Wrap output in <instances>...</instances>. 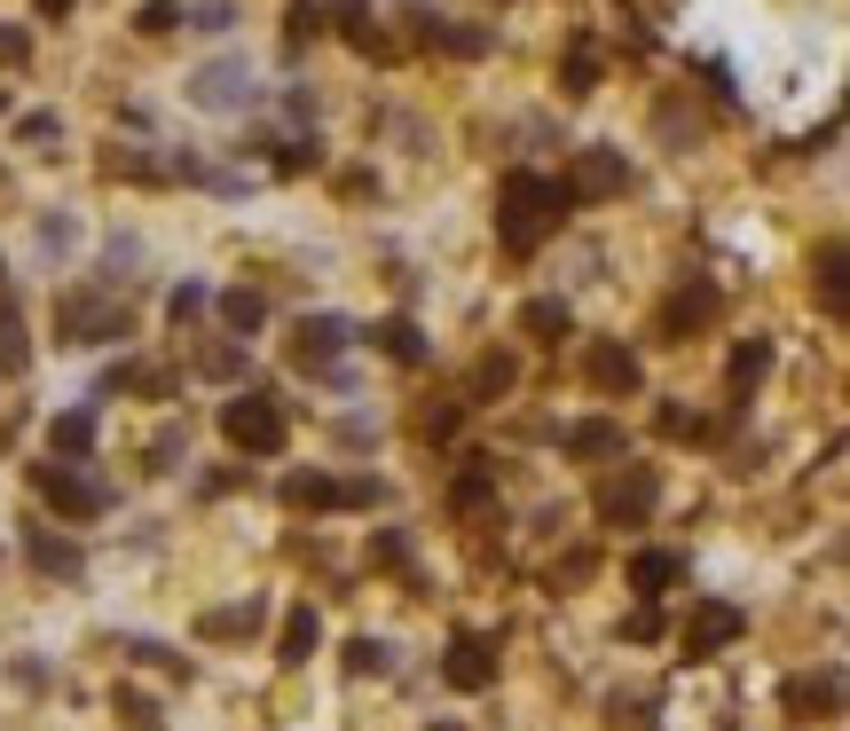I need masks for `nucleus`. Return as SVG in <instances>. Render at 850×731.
<instances>
[{
    "label": "nucleus",
    "instance_id": "obj_15",
    "mask_svg": "<svg viewBox=\"0 0 850 731\" xmlns=\"http://www.w3.org/2000/svg\"><path fill=\"white\" fill-rule=\"evenodd\" d=\"M221 315H229L236 331H261V315H269V307H261V292H229V299H221Z\"/></svg>",
    "mask_w": 850,
    "mask_h": 731
},
{
    "label": "nucleus",
    "instance_id": "obj_17",
    "mask_svg": "<svg viewBox=\"0 0 850 731\" xmlns=\"http://www.w3.org/2000/svg\"><path fill=\"white\" fill-rule=\"evenodd\" d=\"M315 653V613H292V629H284V661H307Z\"/></svg>",
    "mask_w": 850,
    "mask_h": 731
},
{
    "label": "nucleus",
    "instance_id": "obj_20",
    "mask_svg": "<svg viewBox=\"0 0 850 731\" xmlns=\"http://www.w3.org/2000/svg\"><path fill=\"white\" fill-rule=\"evenodd\" d=\"M174 24H182L174 0H150V9H142V32H174Z\"/></svg>",
    "mask_w": 850,
    "mask_h": 731
},
{
    "label": "nucleus",
    "instance_id": "obj_8",
    "mask_svg": "<svg viewBox=\"0 0 850 731\" xmlns=\"http://www.w3.org/2000/svg\"><path fill=\"white\" fill-rule=\"evenodd\" d=\"M63 331L71 338H127V315H103L88 299H63Z\"/></svg>",
    "mask_w": 850,
    "mask_h": 731
},
{
    "label": "nucleus",
    "instance_id": "obj_24",
    "mask_svg": "<svg viewBox=\"0 0 850 731\" xmlns=\"http://www.w3.org/2000/svg\"><path fill=\"white\" fill-rule=\"evenodd\" d=\"M0 111H9V87H0Z\"/></svg>",
    "mask_w": 850,
    "mask_h": 731
},
{
    "label": "nucleus",
    "instance_id": "obj_23",
    "mask_svg": "<svg viewBox=\"0 0 850 731\" xmlns=\"http://www.w3.org/2000/svg\"><path fill=\"white\" fill-rule=\"evenodd\" d=\"M40 9H48V17H63V9H71V0H40Z\"/></svg>",
    "mask_w": 850,
    "mask_h": 731
},
{
    "label": "nucleus",
    "instance_id": "obj_13",
    "mask_svg": "<svg viewBox=\"0 0 850 731\" xmlns=\"http://www.w3.org/2000/svg\"><path fill=\"white\" fill-rule=\"evenodd\" d=\"M88 440H95V417H88V409H71V417H55V448H63V456H79V448H88Z\"/></svg>",
    "mask_w": 850,
    "mask_h": 731
},
{
    "label": "nucleus",
    "instance_id": "obj_3",
    "mask_svg": "<svg viewBox=\"0 0 850 731\" xmlns=\"http://www.w3.org/2000/svg\"><path fill=\"white\" fill-rule=\"evenodd\" d=\"M221 425H229V440H236V448H252V456H276V448H284V409H276L269 394L229 402V417H221Z\"/></svg>",
    "mask_w": 850,
    "mask_h": 731
},
{
    "label": "nucleus",
    "instance_id": "obj_16",
    "mask_svg": "<svg viewBox=\"0 0 850 731\" xmlns=\"http://www.w3.org/2000/svg\"><path fill=\"white\" fill-rule=\"evenodd\" d=\"M842 700V677L834 669H819V684H796V708H834Z\"/></svg>",
    "mask_w": 850,
    "mask_h": 731
},
{
    "label": "nucleus",
    "instance_id": "obj_14",
    "mask_svg": "<svg viewBox=\"0 0 850 731\" xmlns=\"http://www.w3.org/2000/svg\"><path fill=\"white\" fill-rule=\"evenodd\" d=\"M32 559H40L48 575H63V582L79 575V551H71V542H55V535H40V542H32Z\"/></svg>",
    "mask_w": 850,
    "mask_h": 731
},
{
    "label": "nucleus",
    "instance_id": "obj_12",
    "mask_svg": "<svg viewBox=\"0 0 850 731\" xmlns=\"http://www.w3.org/2000/svg\"><path fill=\"white\" fill-rule=\"evenodd\" d=\"M590 378H599V386H638V362L615 354V346H599V354H590Z\"/></svg>",
    "mask_w": 850,
    "mask_h": 731
},
{
    "label": "nucleus",
    "instance_id": "obj_18",
    "mask_svg": "<svg viewBox=\"0 0 850 731\" xmlns=\"http://www.w3.org/2000/svg\"><path fill=\"white\" fill-rule=\"evenodd\" d=\"M528 331H544V338L559 331V338H567V307H552V299H536V307H528Z\"/></svg>",
    "mask_w": 850,
    "mask_h": 731
},
{
    "label": "nucleus",
    "instance_id": "obj_7",
    "mask_svg": "<svg viewBox=\"0 0 850 731\" xmlns=\"http://www.w3.org/2000/svg\"><path fill=\"white\" fill-rule=\"evenodd\" d=\"M607 190H623V158H615V150H590V158L575 165V190H567V197H607Z\"/></svg>",
    "mask_w": 850,
    "mask_h": 731
},
{
    "label": "nucleus",
    "instance_id": "obj_6",
    "mask_svg": "<svg viewBox=\"0 0 850 731\" xmlns=\"http://www.w3.org/2000/svg\"><path fill=\"white\" fill-rule=\"evenodd\" d=\"M488 677H496L488 646H480V637H457V646H449V684H457V692H480Z\"/></svg>",
    "mask_w": 850,
    "mask_h": 731
},
{
    "label": "nucleus",
    "instance_id": "obj_10",
    "mask_svg": "<svg viewBox=\"0 0 850 731\" xmlns=\"http://www.w3.org/2000/svg\"><path fill=\"white\" fill-rule=\"evenodd\" d=\"M732 629H740V613H732V606H701V621H694V637H686V653H717Z\"/></svg>",
    "mask_w": 850,
    "mask_h": 731
},
{
    "label": "nucleus",
    "instance_id": "obj_4",
    "mask_svg": "<svg viewBox=\"0 0 850 731\" xmlns=\"http://www.w3.org/2000/svg\"><path fill=\"white\" fill-rule=\"evenodd\" d=\"M355 338V323H338V315H307L300 323V362L307 370H323V378H338V346Z\"/></svg>",
    "mask_w": 850,
    "mask_h": 731
},
{
    "label": "nucleus",
    "instance_id": "obj_19",
    "mask_svg": "<svg viewBox=\"0 0 850 731\" xmlns=\"http://www.w3.org/2000/svg\"><path fill=\"white\" fill-rule=\"evenodd\" d=\"M190 24H198V32H229V24H236V9H229V0H205Z\"/></svg>",
    "mask_w": 850,
    "mask_h": 731
},
{
    "label": "nucleus",
    "instance_id": "obj_2",
    "mask_svg": "<svg viewBox=\"0 0 850 731\" xmlns=\"http://www.w3.org/2000/svg\"><path fill=\"white\" fill-rule=\"evenodd\" d=\"M190 103H198V111H252V103H261V79H252L244 55H213V63L190 79Z\"/></svg>",
    "mask_w": 850,
    "mask_h": 731
},
{
    "label": "nucleus",
    "instance_id": "obj_5",
    "mask_svg": "<svg viewBox=\"0 0 850 731\" xmlns=\"http://www.w3.org/2000/svg\"><path fill=\"white\" fill-rule=\"evenodd\" d=\"M40 488L63 504V511H103L111 496H103V480H88V473H71V465H55V473H40Z\"/></svg>",
    "mask_w": 850,
    "mask_h": 731
},
{
    "label": "nucleus",
    "instance_id": "obj_21",
    "mask_svg": "<svg viewBox=\"0 0 850 731\" xmlns=\"http://www.w3.org/2000/svg\"><path fill=\"white\" fill-rule=\"evenodd\" d=\"M567 440H575V448H615V440H623V433H615V425H575V433H567Z\"/></svg>",
    "mask_w": 850,
    "mask_h": 731
},
{
    "label": "nucleus",
    "instance_id": "obj_22",
    "mask_svg": "<svg viewBox=\"0 0 850 731\" xmlns=\"http://www.w3.org/2000/svg\"><path fill=\"white\" fill-rule=\"evenodd\" d=\"M24 48H32V40H24L17 24H0V63H24Z\"/></svg>",
    "mask_w": 850,
    "mask_h": 731
},
{
    "label": "nucleus",
    "instance_id": "obj_9",
    "mask_svg": "<svg viewBox=\"0 0 850 731\" xmlns=\"http://www.w3.org/2000/svg\"><path fill=\"white\" fill-rule=\"evenodd\" d=\"M677 575H686V559H677V551H638V567H630V582H638L646 598H661Z\"/></svg>",
    "mask_w": 850,
    "mask_h": 731
},
{
    "label": "nucleus",
    "instance_id": "obj_11",
    "mask_svg": "<svg viewBox=\"0 0 850 731\" xmlns=\"http://www.w3.org/2000/svg\"><path fill=\"white\" fill-rule=\"evenodd\" d=\"M378 346H386L394 362H417V354H425V338H417V323H409V315H394V323H378Z\"/></svg>",
    "mask_w": 850,
    "mask_h": 731
},
{
    "label": "nucleus",
    "instance_id": "obj_1",
    "mask_svg": "<svg viewBox=\"0 0 850 731\" xmlns=\"http://www.w3.org/2000/svg\"><path fill=\"white\" fill-rule=\"evenodd\" d=\"M559 213H567V190H552V181H536V173L504 181V244H513V252H536V236Z\"/></svg>",
    "mask_w": 850,
    "mask_h": 731
}]
</instances>
